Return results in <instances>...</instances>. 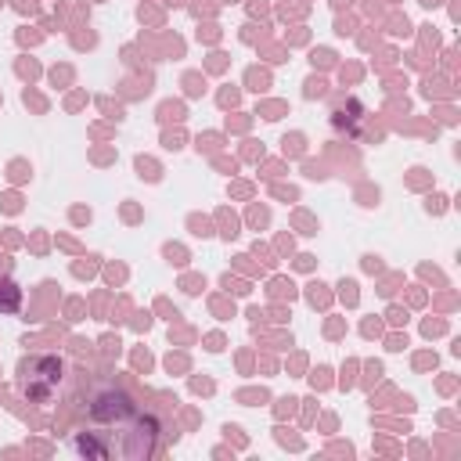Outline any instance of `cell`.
Listing matches in <instances>:
<instances>
[{
    "mask_svg": "<svg viewBox=\"0 0 461 461\" xmlns=\"http://www.w3.org/2000/svg\"><path fill=\"white\" fill-rule=\"evenodd\" d=\"M162 425L126 389H97L86 400V425L72 432V450L97 461H144L158 450Z\"/></svg>",
    "mask_w": 461,
    "mask_h": 461,
    "instance_id": "6da1fadb",
    "label": "cell"
},
{
    "mask_svg": "<svg viewBox=\"0 0 461 461\" xmlns=\"http://www.w3.org/2000/svg\"><path fill=\"white\" fill-rule=\"evenodd\" d=\"M61 378H65V360L58 357H29L22 364V375H18V389L29 403H50L61 389Z\"/></svg>",
    "mask_w": 461,
    "mask_h": 461,
    "instance_id": "7a4b0ae2",
    "label": "cell"
},
{
    "mask_svg": "<svg viewBox=\"0 0 461 461\" xmlns=\"http://www.w3.org/2000/svg\"><path fill=\"white\" fill-rule=\"evenodd\" d=\"M22 306V288L11 277H0V313H14Z\"/></svg>",
    "mask_w": 461,
    "mask_h": 461,
    "instance_id": "3957f363",
    "label": "cell"
}]
</instances>
